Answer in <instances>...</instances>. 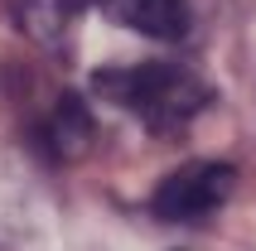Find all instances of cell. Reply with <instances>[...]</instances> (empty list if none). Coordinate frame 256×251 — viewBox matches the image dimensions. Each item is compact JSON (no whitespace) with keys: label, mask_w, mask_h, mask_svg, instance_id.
<instances>
[{"label":"cell","mask_w":256,"mask_h":251,"mask_svg":"<svg viewBox=\"0 0 256 251\" xmlns=\"http://www.w3.org/2000/svg\"><path fill=\"white\" fill-rule=\"evenodd\" d=\"M92 140H97V126H92L87 106L72 97V92L58 97V106L48 112V121L39 126V145L54 154V160H78Z\"/></svg>","instance_id":"277c9868"},{"label":"cell","mask_w":256,"mask_h":251,"mask_svg":"<svg viewBox=\"0 0 256 251\" xmlns=\"http://www.w3.org/2000/svg\"><path fill=\"white\" fill-rule=\"evenodd\" d=\"M97 92L112 106L130 112L145 130L174 136L198 121V112L213 102V87L184 63H136V68H102Z\"/></svg>","instance_id":"6da1fadb"},{"label":"cell","mask_w":256,"mask_h":251,"mask_svg":"<svg viewBox=\"0 0 256 251\" xmlns=\"http://www.w3.org/2000/svg\"><path fill=\"white\" fill-rule=\"evenodd\" d=\"M232 184H237V169L232 164L194 160V164L174 169L170 179L155 188L150 208H155V218H164V222H198V218H213L232 198Z\"/></svg>","instance_id":"3957f363"},{"label":"cell","mask_w":256,"mask_h":251,"mask_svg":"<svg viewBox=\"0 0 256 251\" xmlns=\"http://www.w3.org/2000/svg\"><path fill=\"white\" fill-rule=\"evenodd\" d=\"M14 10L24 20V29L39 34V39L63 34L82 10H102L112 24H126V29H136L145 39H160V44H179L194 29L188 0H14Z\"/></svg>","instance_id":"7a4b0ae2"}]
</instances>
